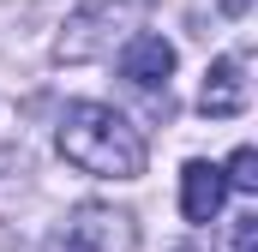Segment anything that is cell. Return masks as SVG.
<instances>
[{
	"label": "cell",
	"mask_w": 258,
	"mask_h": 252,
	"mask_svg": "<svg viewBox=\"0 0 258 252\" xmlns=\"http://www.w3.org/2000/svg\"><path fill=\"white\" fill-rule=\"evenodd\" d=\"M222 198H228L222 168H210V162H186L180 168V216L186 222H216L222 216Z\"/></svg>",
	"instance_id": "5b68a950"
},
{
	"label": "cell",
	"mask_w": 258,
	"mask_h": 252,
	"mask_svg": "<svg viewBox=\"0 0 258 252\" xmlns=\"http://www.w3.org/2000/svg\"><path fill=\"white\" fill-rule=\"evenodd\" d=\"M144 12H150V0H78L72 18H66V30H60V42H54V60L84 66V60L114 54L144 24Z\"/></svg>",
	"instance_id": "7a4b0ae2"
},
{
	"label": "cell",
	"mask_w": 258,
	"mask_h": 252,
	"mask_svg": "<svg viewBox=\"0 0 258 252\" xmlns=\"http://www.w3.org/2000/svg\"><path fill=\"white\" fill-rule=\"evenodd\" d=\"M60 156L96 180H138L144 174V138L108 102H72L60 114Z\"/></svg>",
	"instance_id": "6da1fadb"
},
{
	"label": "cell",
	"mask_w": 258,
	"mask_h": 252,
	"mask_svg": "<svg viewBox=\"0 0 258 252\" xmlns=\"http://www.w3.org/2000/svg\"><path fill=\"white\" fill-rule=\"evenodd\" d=\"M228 252H258V216H234V228H228Z\"/></svg>",
	"instance_id": "ba28073f"
},
{
	"label": "cell",
	"mask_w": 258,
	"mask_h": 252,
	"mask_svg": "<svg viewBox=\"0 0 258 252\" xmlns=\"http://www.w3.org/2000/svg\"><path fill=\"white\" fill-rule=\"evenodd\" d=\"M174 42L168 36H156V30H138L120 42V78H126L132 90H168V78H174Z\"/></svg>",
	"instance_id": "277c9868"
},
{
	"label": "cell",
	"mask_w": 258,
	"mask_h": 252,
	"mask_svg": "<svg viewBox=\"0 0 258 252\" xmlns=\"http://www.w3.org/2000/svg\"><path fill=\"white\" fill-rule=\"evenodd\" d=\"M198 108H204L210 120H234V114L246 108V78H240V60H234V54L210 60L204 90H198Z\"/></svg>",
	"instance_id": "8992f818"
},
{
	"label": "cell",
	"mask_w": 258,
	"mask_h": 252,
	"mask_svg": "<svg viewBox=\"0 0 258 252\" xmlns=\"http://www.w3.org/2000/svg\"><path fill=\"white\" fill-rule=\"evenodd\" d=\"M66 246H72V252H132V246H138V228H132L126 210L78 204L72 222H66Z\"/></svg>",
	"instance_id": "3957f363"
},
{
	"label": "cell",
	"mask_w": 258,
	"mask_h": 252,
	"mask_svg": "<svg viewBox=\"0 0 258 252\" xmlns=\"http://www.w3.org/2000/svg\"><path fill=\"white\" fill-rule=\"evenodd\" d=\"M222 180L234 192H258V150L252 144H240L234 156H228V168H222Z\"/></svg>",
	"instance_id": "52a82bcc"
}]
</instances>
